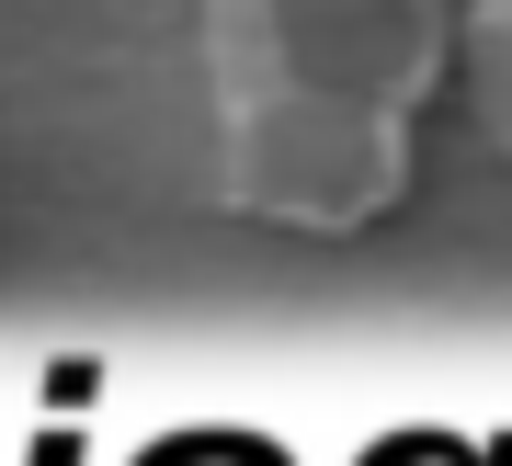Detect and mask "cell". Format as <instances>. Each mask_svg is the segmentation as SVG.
<instances>
[{"label":"cell","mask_w":512,"mask_h":466,"mask_svg":"<svg viewBox=\"0 0 512 466\" xmlns=\"http://www.w3.org/2000/svg\"><path fill=\"white\" fill-rule=\"evenodd\" d=\"M194 46L239 216L353 239L410 205L421 103L444 91V0H205Z\"/></svg>","instance_id":"obj_1"},{"label":"cell","mask_w":512,"mask_h":466,"mask_svg":"<svg viewBox=\"0 0 512 466\" xmlns=\"http://www.w3.org/2000/svg\"><path fill=\"white\" fill-rule=\"evenodd\" d=\"M467 103L490 126V148L512 160V0H478L467 12Z\"/></svg>","instance_id":"obj_2"},{"label":"cell","mask_w":512,"mask_h":466,"mask_svg":"<svg viewBox=\"0 0 512 466\" xmlns=\"http://www.w3.org/2000/svg\"><path fill=\"white\" fill-rule=\"evenodd\" d=\"M148 466H285L274 444H239V432H205V444H160Z\"/></svg>","instance_id":"obj_3"},{"label":"cell","mask_w":512,"mask_h":466,"mask_svg":"<svg viewBox=\"0 0 512 466\" xmlns=\"http://www.w3.org/2000/svg\"><path fill=\"white\" fill-rule=\"evenodd\" d=\"M365 466H467L456 444H433V432H399V444H376Z\"/></svg>","instance_id":"obj_4"},{"label":"cell","mask_w":512,"mask_h":466,"mask_svg":"<svg viewBox=\"0 0 512 466\" xmlns=\"http://www.w3.org/2000/svg\"><path fill=\"white\" fill-rule=\"evenodd\" d=\"M478 466H512V432H501V444H490V455H478Z\"/></svg>","instance_id":"obj_5"}]
</instances>
